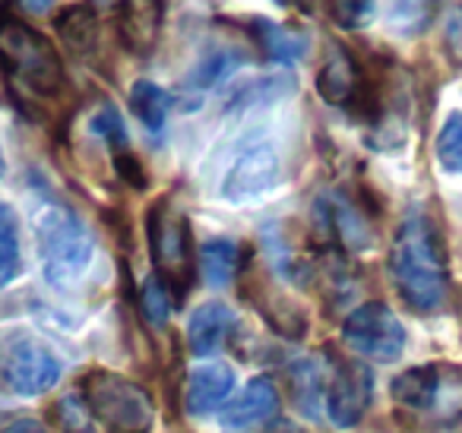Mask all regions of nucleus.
<instances>
[{
    "label": "nucleus",
    "instance_id": "1",
    "mask_svg": "<svg viewBox=\"0 0 462 433\" xmlns=\"http://www.w3.org/2000/svg\"><path fill=\"white\" fill-rule=\"evenodd\" d=\"M390 279L399 298L418 313H434L449 291L447 250L437 225L424 212H409L390 244Z\"/></svg>",
    "mask_w": 462,
    "mask_h": 433
},
{
    "label": "nucleus",
    "instance_id": "2",
    "mask_svg": "<svg viewBox=\"0 0 462 433\" xmlns=\"http://www.w3.org/2000/svg\"><path fill=\"white\" fill-rule=\"evenodd\" d=\"M0 67L14 96L58 98L67 92V70L58 48L26 23H10L0 32Z\"/></svg>",
    "mask_w": 462,
    "mask_h": 433
},
{
    "label": "nucleus",
    "instance_id": "3",
    "mask_svg": "<svg viewBox=\"0 0 462 433\" xmlns=\"http://www.w3.org/2000/svg\"><path fill=\"white\" fill-rule=\"evenodd\" d=\"M32 228L48 285L70 288L89 269L96 253L92 231L64 203H42L32 216Z\"/></svg>",
    "mask_w": 462,
    "mask_h": 433
},
{
    "label": "nucleus",
    "instance_id": "4",
    "mask_svg": "<svg viewBox=\"0 0 462 433\" xmlns=\"http://www.w3.org/2000/svg\"><path fill=\"white\" fill-rule=\"evenodd\" d=\"M83 401L105 433H152L155 427V405L146 389L111 370L83 376Z\"/></svg>",
    "mask_w": 462,
    "mask_h": 433
},
{
    "label": "nucleus",
    "instance_id": "5",
    "mask_svg": "<svg viewBox=\"0 0 462 433\" xmlns=\"http://www.w3.org/2000/svg\"><path fill=\"white\" fill-rule=\"evenodd\" d=\"M149 247H152L155 275L168 285L174 304L187 298L197 279V247L184 216H168V199H159L146 218Z\"/></svg>",
    "mask_w": 462,
    "mask_h": 433
},
{
    "label": "nucleus",
    "instance_id": "6",
    "mask_svg": "<svg viewBox=\"0 0 462 433\" xmlns=\"http://www.w3.org/2000/svg\"><path fill=\"white\" fill-rule=\"evenodd\" d=\"M60 373H64L60 357L42 338L14 336L0 348V382L14 395L23 399L45 395L48 389L58 386Z\"/></svg>",
    "mask_w": 462,
    "mask_h": 433
},
{
    "label": "nucleus",
    "instance_id": "7",
    "mask_svg": "<svg viewBox=\"0 0 462 433\" xmlns=\"http://www.w3.org/2000/svg\"><path fill=\"white\" fill-rule=\"evenodd\" d=\"M342 342L355 351V355L367 357V361L390 364L399 361L405 351V326L396 313L380 300L355 307L342 323Z\"/></svg>",
    "mask_w": 462,
    "mask_h": 433
},
{
    "label": "nucleus",
    "instance_id": "8",
    "mask_svg": "<svg viewBox=\"0 0 462 433\" xmlns=\"http://www.w3.org/2000/svg\"><path fill=\"white\" fill-rule=\"evenodd\" d=\"M282 178V159L273 143H251L238 159L231 161L222 180V197L228 203H251L270 193Z\"/></svg>",
    "mask_w": 462,
    "mask_h": 433
},
{
    "label": "nucleus",
    "instance_id": "9",
    "mask_svg": "<svg viewBox=\"0 0 462 433\" xmlns=\"http://www.w3.org/2000/svg\"><path fill=\"white\" fill-rule=\"evenodd\" d=\"M374 395L371 370L358 361H346L333 370L327 382V414L339 430H352L361 424Z\"/></svg>",
    "mask_w": 462,
    "mask_h": 433
},
{
    "label": "nucleus",
    "instance_id": "10",
    "mask_svg": "<svg viewBox=\"0 0 462 433\" xmlns=\"http://www.w3.org/2000/svg\"><path fill=\"white\" fill-rule=\"evenodd\" d=\"M314 216H317V228L320 235L327 237L329 244L342 250H367L374 244L371 235V225H367L365 212L352 203L348 197L342 193H323L314 206Z\"/></svg>",
    "mask_w": 462,
    "mask_h": 433
},
{
    "label": "nucleus",
    "instance_id": "11",
    "mask_svg": "<svg viewBox=\"0 0 462 433\" xmlns=\"http://www.w3.org/2000/svg\"><path fill=\"white\" fill-rule=\"evenodd\" d=\"M162 23H165V4L162 0H117L115 26L117 39L136 58H149L159 45Z\"/></svg>",
    "mask_w": 462,
    "mask_h": 433
},
{
    "label": "nucleus",
    "instance_id": "12",
    "mask_svg": "<svg viewBox=\"0 0 462 433\" xmlns=\"http://www.w3.org/2000/svg\"><path fill=\"white\" fill-rule=\"evenodd\" d=\"M245 60H247V54L235 45L212 48L209 54H203V58L197 60V67L187 73L184 86H180V92H178L180 108L197 111L199 105H203V92H209V89H216L218 83H225V79L238 70Z\"/></svg>",
    "mask_w": 462,
    "mask_h": 433
},
{
    "label": "nucleus",
    "instance_id": "13",
    "mask_svg": "<svg viewBox=\"0 0 462 433\" xmlns=\"http://www.w3.org/2000/svg\"><path fill=\"white\" fill-rule=\"evenodd\" d=\"M279 411V392H276V382L270 376H254L241 395L225 405L222 411V424L228 430H254V427H263L276 418Z\"/></svg>",
    "mask_w": 462,
    "mask_h": 433
},
{
    "label": "nucleus",
    "instance_id": "14",
    "mask_svg": "<svg viewBox=\"0 0 462 433\" xmlns=\"http://www.w3.org/2000/svg\"><path fill=\"white\" fill-rule=\"evenodd\" d=\"M235 392V370L225 361L216 364H199L190 370L184 386V408L187 414L199 418V414H212L222 405H228V395Z\"/></svg>",
    "mask_w": 462,
    "mask_h": 433
},
{
    "label": "nucleus",
    "instance_id": "15",
    "mask_svg": "<svg viewBox=\"0 0 462 433\" xmlns=\"http://www.w3.org/2000/svg\"><path fill=\"white\" fill-rule=\"evenodd\" d=\"M238 326V317L235 310L218 300H209V304H199L197 310L190 313L187 319V345L197 357H206V355H216L225 342L231 338Z\"/></svg>",
    "mask_w": 462,
    "mask_h": 433
},
{
    "label": "nucleus",
    "instance_id": "16",
    "mask_svg": "<svg viewBox=\"0 0 462 433\" xmlns=\"http://www.w3.org/2000/svg\"><path fill=\"white\" fill-rule=\"evenodd\" d=\"M251 35L263 54L276 64H298V60L308 58L310 51V39L308 32L295 26H282V23H270V20H251Z\"/></svg>",
    "mask_w": 462,
    "mask_h": 433
},
{
    "label": "nucleus",
    "instance_id": "17",
    "mask_svg": "<svg viewBox=\"0 0 462 433\" xmlns=\"http://www.w3.org/2000/svg\"><path fill=\"white\" fill-rule=\"evenodd\" d=\"M58 35L64 39V45L70 48L77 58H92L98 51V41H102V23H98L96 7L89 4H73L64 14L58 16Z\"/></svg>",
    "mask_w": 462,
    "mask_h": 433
},
{
    "label": "nucleus",
    "instance_id": "18",
    "mask_svg": "<svg viewBox=\"0 0 462 433\" xmlns=\"http://www.w3.org/2000/svg\"><path fill=\"white\" fill-rule=\"evenodd\" d=\"M440 386V367L424 364V367H411L393 380V399H396V405L409 408V411H428V408H434Z\"/></svg>",
    "mask_w": 462,
    "mask_h": 433
},
{
    "label": "nucleus",
    "instance_id": "19",
    "mask_svg": "<svg viewBox=\"0 0 462 433\" xmlns=\"http://www.w3.org/2000/svg\"><path fill=\"white\" fill-rule=\"evenodd\" d=\"M197 266L209 288H225L241 272V247L231 237H212L197 250Z\"/></svg>",
    "mask_w": 462,
    "mask_h": 433
},
{
    "label": "nucleus",
    "instance_id": "20",
    "mask_svg": "<svg viewBox=\"0 0 462 433\" xmlns=\"http://www.w3.org/2000/svg\"><path fill=\"white\" fill-rule=\"evenodd\" d=\"M127 102H130V111L140 117L143 127H146L149 134H159V130L165 127L174 98L168 96L159 83H152V79H136V83L130 86Z\"/></svg>",
    "mask_w": 462,
    "mask_h": 433
},
{
    "label": "nucleus",
    "instance_id": "21",
    "mask_svg": "<svg viewBox=\"0 0 462 433\" xmlns=\"http://www.w3.org/2000/svg\"><path fill=\"white\" fill-rule=\"evenodd\" d=\"M254 300H257L260 313L270 319L273 329L282 332V336H289V338H304V332H308V317H304V310L289 298V294L263 288V294H257Z\"/></svg>",
    "mask_w": 462,
    "mask_h": 433
},
{
    "label": "nucleus",
    "instance_id": "22",
    "mask_svg": "<svg viewBox=\"0 0 462 433\" xmlns=\"http://www.w3.org/2000/svg\"><path fill=\"white\" fill-rule=\"evenodd\" d=\"M20 218H16L14 206L0 203V288H7L20 275Z\"/></svg>",
    "mask_w": 462,
    "mask_h": 433
},
{
    "label": "nucleus",
    "instance_id": "23",
    "mask_svg": "<svg viewBox=\"0 0 462 433\" xmlns=\"http://www.w3.org/2000/svg\"><path fill=\"white\" fill-rule=\"evenodd\" d=\"M437 14V0H393L386 23L396 35H421Z\"/></svg>",
    "mask_w": 462,
    "mask_h": 433
},
{
    "label": "nucleus",
    "instance_id": "24",
    "mask_svg": "<svg viewBox=\"0 0 462 433\" xmlns=\"http://www.w3.org/2000/svg\"><path fill=\"white\" fill-rule=\"evenodd\" d=\"M291 89H295V79L291 77H260V79H254V83H245L231 92L228 111H245V108H254V105H270Z\"/></svg>",
    "mask_w": 462,
    "mask_h": 433
},
{
    "label": "nucleus",
    "instance_id": "25",
    "mask_svg": "<svg viewBox=\"0 0 462 433\" xmlns=\"http://www.w3.org/2000/svg\"><path fill=\"white\" fill-rule=\"evenodd\" d=\"M291 382H295V401L308 414H317L320 401H327V376L314 361H298L291 367Z\"/></svg>",
    "mask_w": 462,
    "mask_h": 433
},
{
    "label": "nucleus",
    "instance_id": "26",
    "mask_svg": "<svg viewBox=\"0 0 462 433\" xmlns=\"http://www.w3.org/2000/svg\"><path fill=\"white\" fill-rule=\"evenodd\" d=\"M434 155H437V165L447 174H462V111H453L443 121L434 143Z\"/></svg>",
    "mask_w": 462,
    "mask_h": 433
},
{
    "label": "nucleus",
    "instance_id": "27",
    "mask_svg": "<svg viewBox=\"0 0 462 433\" xmlns=\"http://www.w3.org/2000/svg\"><path fill=\"white\" fill-rule=\"evenodd\" d=\"M89 130L98 136V140L105 143V146L111 149V155H117V152H127V149H130L127 127H124V117H121V111H117L115 105H108V102H105L102 108H98L96 115H92Z\"/></svg>",
    "mask_w": 462,
    "mask_h": 433
},
{
    "label": "nucleus",
    "instance_id": "28",
    "mask_svg": "<svg viewBox=\"0 0 462 433\" xmlns=\"http://www.w3.org/2000/svg\"><path fill=\"white\" fill-rule=\"evenodd\" d=\"M171 307H174V298H171V291H168V285L159 275H149L140 288L143 319H146L149 326H165L168 317H171Z\"/></svg>",
    "mask_w": 462,
    "mask_h": 433
},
{
    "label": "nucleus",
    "instance_id": "29",
    "mask_svg": "<svg viewBox=\"0 0 462 433\" xmlns=\"http://www.w3.org/2000/svg\"><path fill=\"white\" fill-rule=\"evenodd\" d=\"M329 16L342 29H365L374 20L377 0H327Z\"/></svg>",
    "mask_w": 462,
    "mask_h": 433
},
{
    "label": "nucleus",
    "instance_id": "30",
    "mask_svg": "<svg viewBox=\"0 0 462 433\" xmlns=\"http://www.w3.org/2000/svg\"><path fill=\"white\" fill-rule=\"evenodd\" d=\"M58 418H60V427H64V433H96V427H92V414L89 408H83V401L73 399V395H67L64 401L58 405Z\"/></svg>",
    "mask_w": 462,
    "mask_h": 433
},
{
    "label": "nucleus",
    "instance_id": "31",
    "mask_svg": "<svg viewBox=\"0 0 462 433\" xmlns=\"http://www.w3.org/2000/svg\"><path fill=\"white\" fill-rule=\"evenodd\" d=\"M115 171H117V178H121L124 184L134 187V190H146L149 187V174H146V168H143L140 155H136L134 149L115 155Z\"/></svg>",
    "mask_w": 462,
    "mask_h": 433
},
{
    "label": "nucleus",
    "instance_id": "32",
    "mask_svg": "<svg viewBox=\"0 0 462 433\" xmlns=\"http://www.w3.org/2000/svg\"><path fill=\"white\" fill-rule=\"evenodd\" d=\"M0 433H48V430H45V424H39V420L23 418V420H14V424H7Z\"/></svg>",
    "mask_w": 462,
    "mask_h": 433
},
{
    "label": "nucleus",
    "instance_id": "33",
    "mask_svg": "<svg viewBox=\"0 0 462 433\" xmlns=\"http://www.w3.org/2000/svg\"><path fill=\"white\" fill-rule=\"evenodd\" d=\"M20 4L29 10V14H48V10H51L58 0H20Z\"/></svg>",
    "mask_w": 462,
    "mask_h": 433
},
{
    "label": "nucleus",
    "instance_id": "34",
    "mask_svg": "<svg viewBox=\"0 0 462 433\" xmlns=\"http://www.w3.org/2000/svg\"><path fill=\"white\" fill-rule=\"evenodd\" d=\"M320 0H298V7H304V10H314Z\"/></svg>",
    "mask_w": 462,
    "mask_h": 433
},
{
    "label": "nucleus",
    "instance_id": "35",
    "mask_svg": "<svg viewBox=\"0 0 462 433\" xmlns=\"http://www.w3.org/2000/svg\"><path fill=\"white\" fill-rule=\"evenodd\" d=\"M7 174V159H4V149H0V178Z\"/></svg>",
    "mask_w": 462,
    "mask_h": 433
},
{
    "label": "nucleus",
    "instance_id": "36",
    "mask_svg": "<svg viewBox=\"0 0 462 433\" xmlns=\"http://www.w3.org/2000/svg\"><path fill=\"white\" fill-rule=\"evenodd\" d=\"M273 4H289V0H273Z\"/></svg>",
    "mask_w": 462,
    "mask_h": 433
}]
</instances>
